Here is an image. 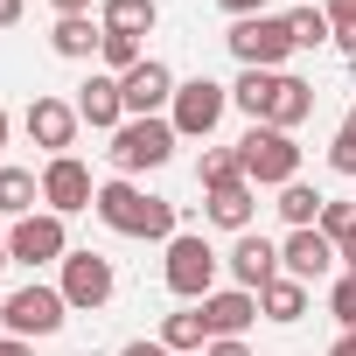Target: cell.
Segmentation results:
<instances>
[{
	"label": "cell",
	"mask_w": 356,
	"mask_h": 356,
	"mask_svg": "<svg viewBox=\"0 0 356 356\" xmlns=\"http://www.w3.org/2000/svg\"><path fill=\"white\" fill-rule=\"evenodd\" d=\"M210 356H252L245 342H210Z\"/></svg>",
	"instance_id": "38"
},
{
	"label": "cell",
	"mask_w": 356,
	"mask_h": 356,
	"mask_svg": "<svg viewBox=\"0 0 356 356\" xmlns=\"http://www.w3.org/2000/svg\"><path fill=\"white\" fill-rule=\"evenodd\" d=\"M328 356H356V335H342V342H335V349H328Z\"/></svg>",
	"instance_id": "40"
},
{
	"label": "cell",
	"mask_w": 356,
	"mask_h": 356,
	"mask_svg": "<svg viewBox=\"0 0 356 356\" xmlns=\"http://www.w3.org/2000/svg\"><path fill=\"white\" fill-rule=\"evenodd\" d=\"M286 29H293V49H314V42H328V35H335L321 8H293V15H286Z\"/></svg>",
	"instance_id": "26"
},
{
	"label": "cell",
	"mask_w": 356,
	"mask_h": 356,
	"mask_svg": "<svg viewBox=\"0 0 356 356\" xmlns=\"http://www.w3.org/2000/svg\"><path fill=\"white\" fill-rule=\"evenodd\" d=\"M328 314H335V321L356 335V273H342V280H335V293H328Z\"/></svg>",
	"instance_id": "30"
},
{
	"label": "cell",
	"mask_w": 356,
	"mask_h": 356,
	"mask_svg": "<svg viewBox=\"0 0 356 356\" xmlns=\"http://www.w3.org/2000/svg\"><path fill=\"white\" fill-rule=\"evenodd\" d=\"M280 266H286V280H321L328 266H335V238H321V231H293L286 245H280Z\"/></svg>",
	"instance_id": "12"
},
{
	"label": "cell",
	"mask_w": 356,
	"mask_h": 356,
	"mask_svg": "<svg viewBox=\"0 0 356 356\" xmlns=\"http://www.w3.org/2000/svg\"><path fill=\"white\" fill-rule=\"evenodd\" d=\"M335 259H342V266H349V273H356V231H349V238H342V245H335Z\"/></svg>",
	"instance_id": "35"
},
{
	"label": "cell",
	"mask_w": 356,
	"mask_h": 356,
	"mask_svg": "<svg viewBox=\"0 0 356 356\" xmlns=\"http://www.w3.org/2000/svg\"><path fill=\"white\" fill-rule=\"evenodd\" d=\"M29 140L49 147V154H70V140H77V112H70L63 98H35V105H29Z\"/></svg>",
	"instance_id": "13"
},
{
	"label": "cell",
	"mask_w": 356,
	"mask_h": 356,
	"mask_svg": "<svg viewBox=\"0 0 356 356\" xmlns=\"http://www.w3.org/2000/svg\"><path fill=\"white\" fill-rule=\"evenodd\" d=\"M0 154H8V112H0Z\"/></svg>",
	"instance_id": "41"
},
{
	"label": "cell",
	"mask_w": 356,
	"mask_h": 356,
	"mask_svg": "<svg viewBox=\"0 0 356 356\" xmlns=\"http://www.w3.org/2000/svg\"><path fill=\"white\" fill-rule=\"evenodd\" d=\"M0 266H8V238H0Z\"/></svg>",
	"instance_id": "42"
},
{
	"label": "cell",
	"mask_w": 356,
	"mask_h": 356,
	"mask_svg": "<svg viewBox=\"0 0 356 356\" xmlns=\"http://www.w3.org/2000/svg\"><path fill=\"white\" fill-rule=\"evenodd\" d=\"M0 356H35V349H29L22 335H8V342H0Z\"/></svg>",
	"instance_id": "37"
},
{
	"label": "cell",
	"mask_w": 356,
	"mask_h": 356,
	"mask_svg": "<svg viewBox=\"0 0 356 356\" xmlns=\"http://www.w3.org/2000/svg\"><path fill=\"white\" fill-rule=\"evenodd\" d=\"M8 259H22V266H49V259H70L63 217H22V224L8 231Z\"/></svg>",
	"instance_id": "9"
},
{
	"label": "cell",
	"mask_w": 356,
	"mask_h": 356,
	"mask_svg": "<svg viewBox=\"0 0 356 356\" xmlns=\"http://www.w3.org/2000/svg\"><path fill=\"white\" fill-rule=\"evenodd\" d=\"M314 231H321V238H335V245H342V238H349V231H356V203H321V224H314Z\"/></svg>",
	"instance_id": "29"
},
{
	"label": "cell",
	"mask_w": 356,
	"mask_h": 356,
	"mask_svg": "<svg viewBox=\"0 0 356 356\" xmlns=\"http://www.w3.org/2000/svg\"><path fill=\"white\" fill-rule=\"evenodd\" d=\"M273 91H280V70H245L231 98L252 112V126H266V112H273Z\"/></svg>",
	"instance_id": "21"
},
{
	"label": "cell",
	"mask_w": 356,
	"mask_h": 356,
	"mask_svg": "<svg viewBox=\"0 0 356 356\" xmlns=\"http://www.w3.org/2000/svg\"><path fill=\"white\" fill-rule=\"evenodd\" d=\"M210 224H224V231H245L252 224V182H245V175L224 182V189H210Z\"/></svg>",
	"instance_id": "19"
},
{
	"label": "cell",
	"mask_w": 356,
	"mask_h": 356,
	"mask_svg": "<svg viewBox=\"0 0 356 356\" xmlns=\"http://www.w3.org/2000/svg\"><path fill=\"white\" fill-rule=\"evenodd\" d=\"M91 210H98L112 231H126V238H175V203H161V196H140L133 182H105Z\"/></svg>",
	"instance_id": "1"
},
{
	"label": "cell",
	"mask_w": 356,
	"mask_h": 356,
	"mask_svg": "<svg viewBox=\"0 0 356 356\" xmlns=\"http://www.w3.org/2000/svg\"><path fill=\"white\" fill-rule=\"evenodd\" d=\"M307 112H314V84H307V77H280V91H273V112H266V126L293 133V126H300Z\"/></svg>",
	"instance_id": "17"
},
{
	"label": "cell",
	"mask_w": 356,
	"mask_h": 356,
	"mask_svg": "<svg viewBox=\"0 0 356 356\" xmlns=\"http://www.w3.org/2000/svg\"><path fill=\"white\" fill-rule=\"evenodd\" d=\"M77 119H84V126H112V133H119V126H126V91H119L112 77H91V84H84V98H77Z\"/></svg>",
	"instance_id": "16"
},
{
	"label": "cell",
	"mask_w": 356,
	"mask_h": 356,
	"mask_svg": "<svg viewBox=\"0 0 356 356\" xmlns=\"http://www.w3.org/2000/svg\"><path fill=\"white\" fill-rule=\"evenodd\" d=\"M98 56H105L112 70H140V63H147V56H140V35H112V29H105V49H98Z\"/></svg>",
	"instance_id": "28"
},
{
	"label": "cell",
	"mask_w": 356,
	"mask_h": 356,
	"mask_svg": "<svg viewBox=\"0 0 356 356\" xmlns=\"http://www.w3.org/2000/svg\"><path fill=\"white\" fill-rule=\"evenodd\" d=\"M217 8H231L238 22H252V15H266V0H217Z\"/></svg>",
	"instance_id": "33"
},
{
	"label": "cell",
	"mask_w": 356,
	"mask_h": 356,
	"mask_svg": "<svg viewBox=\"0 0 356 356\" xmlns=\"http://www.w3.org/2000/svg\"><path fill=\"white\" fill-rule=\"evenodd\" d=\"M210 280H217V252L203 238H168V286L182 300H210Z\"/></svg>",
	"instance_id": "6"
},
{
	"label": "cell",
	"mask_w": 356,
	"mask_h": 356,
	"mask_svg": "<svg viewBox=\"0 0 356 356\" xmlns=\"http://www.w3.org/2000/svg\"><path fill=\"white\" fill-rule=\"evenodd\" d=\"M328 168H335V175H356V112L342 119V133H335V147H328Z\"/></svg>",
	"instance_id": "31"
},
{
	"label": "cell",
	"mask_w": 356,
	"mask_h": 356,
	"mask_svg": "<svg viewBox=\"0 0 356 356\" xmlns=\"http://www.w3.org/2000/svg\"><path fill=\"white\" fill-rule=\"evenodd\" d=\"M42 203H49V217H70V210H91V203H98L91 175H84V161L56 154V161L42 168Z\"/></svg>",
	"instance_id": "8"
},
{
	"label": "cell",
	"mask_w": 356,
	"mask_h": 356,
	"mask_svg": "<svg viewBox=\"0 0 356 356\" xmlns=\"http://www.w3.org/2000/svg\"><path fill=\"white\" fill-rule=\"evenodd\" d=\"M224 105H231V91L224 84H210V77H189V84H175V133H189V140H203L217 119H224Z\"/></svg>",
	"instance_id": "7"
},
{
	"label": "cell",
	"mask_w": 356,
	"mask_h": 356,
	"mask_svg": "<svg viewBox=\"0 0 356 356\" xmlns=\"http://www.w3.org/2000/svg\"><path fill=\"white\" fill-rule=\"evenodd\" d=\"M63 300H70V307H105V300H112V259L70 252V259H63Z\"/></svg>",
	"instance_id": "10"
},
{
	"label": "cell",
	"mask_w": 356,
	"mask_h": 356,
	"mask_svg": "<svg viewBox=\"0 0 356 356\" xmlns=\"http://www.w3.org/2000/svg\"><path fill=\"white\" fill-rule=\"evenodd\" d=\"M321 203H328V196H314L307 182H286V189H280V217H286L293 231H314V224H321Z\"/></svg>",
	"instance_id": "22"
},
{
	"label": "cell",
	"mask_w": 356,
	"mask_h": 356,
	"mask_svg": "<svg viewBox=\"0 0 356 356\" xmlns=\"http://www.w3.org/2000/svg\"><path fill=\"white\" fill-rule=\"evenodd\" d=\"M56 15H91V0H56Z\"/></svg>",
	"instance_id": "39"
},
{
	"label": "cell",
	"mask_w": 356,
	"mask_h": 356,
	"mask_svg": "<svg viewBox=\"0 0 356 356\" xmlns=\"http://www.w3.org/2000/svg\"><path fill=\"white\" fill-rule=\"evenodd\" d=\"M22 22V0H0V29H15Z\"/></svg>",
	"instance_id": "36"
},
{
	"label": "cell",
	"mask_w": 356,
	"mask_h": 356,
	"mask_svg": "<svg viewBox=\"0 0 356 356\" xmlns=\"http://www.w3.org/2000/svg\"><path fill=\"white\" fill-rule=\"evenodd\" d=\"M224 42H231V56H238L245 70H280V63L293 56V29H286V22H273V15H252V22H238Z\"/></svg>",
	"instance_id": "3"
},
{
	"label": "cell",
	"mask_w": 356,
	"mask_h": 356,
	"mask_svg": "<svg viewBox=\"0 0 356 356\" xmlns=\"http://www.w3.org/2000/svg\"><path fill=\"white\" fill-rule=\"evenodd\" d=\"M231 273H238V286L245 293H266L273 280H280V245H266V238H238V252H231Z\"/></svg>",
	"instance_id": "14"
},
{
	"label": "cell",
	"mask_w": 356,
	"mask_h": 356,
	"mask_svg": "<svg viewBox=\"0 0 356 356\" xmlns=\"http://www.w3.org/2000/svg\"><path fill=\"white\" fill-rule=\"evenodd\" d=\"M168 154H175V126H168V119H126V126L112 133V161H119L126 175L161 168Z\"/></svg>",
	"instance_id": "4"
},
{
	"label": "cell",
	"mask_w": 356,
	"mask_h": 356,
	"mask_svg": "<svg viewBox=\"0 0 356 356\" xmlns=\"http://www.w3.org/2000/svg\"><path fill=\"white\" fill-rule=\"evenodd\" d=\"M238 168H245V182H293L300 175V147H293V133H280V126H252L245 140H238Z\"/></svg>",
	"instance_id": "2"
},
{
	"label": "cell",
	"mask_w": 356,
	"mask_h": 356,
	"mask_svg": "<svg viewBox=\"0 0 356 356\" xmlns=\"http://www.w3.org/2000/svg\"><path fill=\"white\" fill-rule=\"evenodd\" d=\"M119 356H175V349H161V342H126Z\"/></svg>",
	"instance_id": "34"
},
{
	"label": "cell",
	"mask_w": 356,
	"mask_h": 356,
	"mask_svg": "<svg viewBox=\"0 0 356 356\" xmlns=\"http://www.w3.org/2000/svg\"><path fill=\"white\" fill-rule=\"evenodd\" d=\"M252 314H259V293H210L203 300V328L217 335V342H238V328H252Z\"/></svg>",
	"instance_id": "15"
},
{
	"label": "cell",
	"mask_w": 356,
	"mask_h": 356,
	"mask_svg": "<svg viewBox=\"0 0 356 356\" xmlns=\"http://www.w3.org/2000/svg\"><path fill=\"white\" fill-rule=\"evenodd\" d=\"M105 29L112 35H147L154 29V0H105Z\"/></svg>",
	"instance_id": "25"
},
{
	"label": "cell",
	"mask_w": 356,
	"mask_h": 356,
	"mask_svg": "<svg viewBox=\"0 0 356 356\" xmlns=\"http://www.w3.org/2000/svg\"><path fill=\"white\" fill-rule=\"evenodd\" d=\"M0 307H8V300H0Z\"/></svg>",
	"instance_id": "43"
},
{
	"label": "cell",
	"mask_w": 356,
	"mask_h": 356,
	"mask_svg": "<svg viewBox=\"0 0 356 356\" xmlns=\"http://www.w3.org/2000/svg\"><path fill=\"white\" fill-rule=\"evenodd\" d=\"M63 307H70V300H63L56 286H22V293H8L0 321L29 342V335H56V328H63Z\"/></svg>",
	"instance_id": "5"
},
{
	"label": "cell",
	"mask_w": 356,
	"mask_h": 356,
	"mask_svg": "<svg viewBox=\"0 0 356 356\" xmlns=\"http://www.w3.org/2000/svg\"><path fill=\"white\" fill-rule=\"evenodd\" d=\"M259 307H266V321H300V314H307V286H300V280H273V286L259 293Z\"/></svg>",
	"instance_id": "23"
},
{
	"label": "cell",
	"mask_w": 356,
	"mask_h": 356,
	"mask_svg": "<svg viewBox=\"0 0 356 356\" xmlns=\"http://www.w3.org/2000/svg\"><path fill=\"white\" fill-rule=\"evenodd\" d=\"M119 91H126V112H133V119H154L161 105H175V77H168V63H154V56H147L140 70H126Z\"/></svg>",
	"instance_id": "11"
},
{
	"label": "cell",
	"mask_w": 356,
	"mask_h": 356,
	"mask_svg": "<svg viewBox=\"0 0 356 356\" xmlns=\"http://www.w3.org/2000/svg\"><path fill=\"white\" fill-rule=\"evenodd\" d=\"M321 15H328V29H335V35H356V0H328Z\"/></svg>",
	"instance_id": "32"
},
{
	"label": "cell",
	"mask_w": 356,
	"mask_h": 356,
	"mask_svg": "<svg viewBox=\"0 0 356 356\" xmlns=\"http://www.w3.org/2000/svg\"><path fill=\"white\" fill-rule=\"evenodd\" d=\"M35 196H42V182H35V175L29 168H0V217H35Z\"/></svg>",
	"instance_id": "18"
},
{
	"label": "cell",
	"mask_w": 356,
	"mask_h": 356,
	"mask_svg": "<svg viewBox=\"0 0 356 356\" xmlns=\"http://www.w3.org/2000/svg\"><path fill=\"white\" fill-rule=\"evenodd\" d=\"M49 42H56V56H91V49H105V29H91V15H63Z\"/></svg>",
	"instance_id": "20"
},
{
	"label": "cell",
	"mask_w": 356,
	"mask_h": 356,
	"mask_svg": "<svg viewBox=\"0 0 356 356\" xmlns=\"http://www.w3.org/2000/svg\"><path fill=\"white\" fill-rule=\"evenodd\" d=\"M203 307H182V314H168V328H161V349H175V356H189V349H203Z\"/></svg>",
	"instance_id": "24"
},
{
	"label": "cell",
	"mask_w": 356,
	"mask_h": 356,
	"mask_svg": "<svg viewBox=\"0 0 356 356\" xmlns=\"http://www.w3.org/2000/svg\"><path fill=\"white\" fill-rule=\"evenodd\" d=\"M196 175H203V189H224V182H238V175H245V168H238V147H210Z\"/></svg>",
	"instance_id": "27"
}]
</instances>
